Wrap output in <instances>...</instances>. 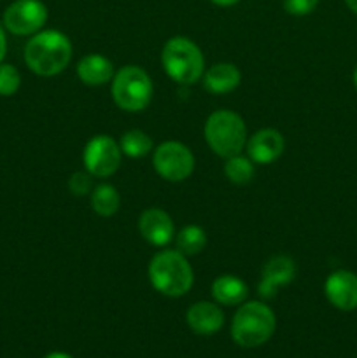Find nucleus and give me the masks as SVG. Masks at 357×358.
<instances>
[{"label": "nucleus", "instance_id": "7ed1b4c3", "mask_svg": "<svg viewBox=\"0 0 357 358\" xmlns=\"http://www.w3.org/2000/svg\"><path fill=\"white\" fill-rule=\"evenodd\" d=\"M276 329L275 313L266 304L252 301L237 311L231 324V338L244 348H255L268 341Z\"/></svg>", "mask_w": 357, "mask_h": 358}, {"label": "nucleus", "instance_id": "6e6552de", "mask_svg": "<svg viewBox=\"0 0 357 358\" xmlns=\"http://www.w3.org/2000/svg\"><path fill=\"white\" fill-rule=\"evenodd\" d=\"M48 21V9L41 0H16L4 13V27L14 35H31Z\"/></svg>", "mask_w": 357, "mask_h": 358}, {"label": "nucleus", "instance_id": "b1692460", "mask_svg": "<svg viewBox=\"0 0 357 358\" xmlns=\"http://www.w3.org/2000/svg\"><path fill=\"white\" fill-rule=\"evenodd\" d=\"M69 187H70V191H72L76 196L88 194V192H90V189H91L90 175L77 171V173H74L72 178L69 180Z\"/></svg>", "mask_w": 357, "mask_h": 358}, {"label": "nucleus", "instance_id": "aec40b11", "mask_svg": "<svg viewBox=\"0 0 357 358\" xmlns=\"http://www.w3.org/2000/svg\"><path fill=\"white\" fill-rule=\"evenodd\" d=\"M206 243L205 231L198 226H188L178 233L177 248L182 255H196Z\"/></svg>", "mask_w": 357, "mask_h": 358}, {"label": "nucleus", "instance_id": "393cba45", "mask_svg": "<svg viewBox=\"0 0 357 358\" xmlns=\"http://www.w3.org/2000/svg\"><path fill=\"white\" fill-rule=\"evenodd\" d=\"M6 51H7V38H6V31H4L2 23H0V63L4 62Z\"/></svg>", "mask_w": 357, "mask_h": 358}, {"label": "nucleus", "instance_id": "2eb2a0df", "mask_svg": "<svg viewBox=\"0 0 357 358\" xmlns=\"http://www.w3.org/2000/svg\"><path fill=\"white\" fill-rule=\"evenodd\" d=\"M77 76L88 86H102L114 76V66L105 56L88 55L77 65Z\"/></svg>", "mask_w": 357, "mask_h": 358}, {"label": "nucleus", "instance_id": "0eeeda50", "mask_svg": "<svg viewBox=\"0 0 357 358\" xmlns=\"http://www.w3.org/2000/svg\"><path fill=\"white\" fill-rule=\"evenodd\" d=\"M154 168L164 180L181 182L195 170V157L182 143L164 142L154 152Z\"/></svg>", "mask_w": 357, "mask_h": 358}, {"label": "nucleus", "instance_id": "f3484780", "mask_svg": "<svg viewBox=\"0 0 357 358\" xmlns=\"http://www.w3.org/2000/svg\"><path fill=\"white\" fill-rule=\"evenodd\" d=\"M247 285L240 278L233 275L219 276L212 283V296L214 299L224 306H234L247 299Z\"/></svg>", "mask_w": 357, "mask_h": 358}, {"label": "nucleus", "instance_id": "f03ea898", "mask_svg": "<svg viewBox=\"0 0 357 358\" xmlns=\"http://www.w3.org/2000/svg\"><path fill=\"white\" fill-rule=\"evenodd\" d=\"M149 280L158 292L178 297L192 285V269L178 250H163L150 261Z\"/></svg>", "mask_w": 357, "mask_h": 358}, {"label": "nucleus", "instance_id": "4be33fe9", "mask_svg": "<svg viewBox=\"0 0 357 358\" xmlns=\"http://www.w3.org/2000/svg\"><path fill=\"white\" fill-rule=\"evenodd\" d=\"M21 76L16 66L0 63V96H13L20 90Z\"/></svg>", "mask_w": 357, "mask_h": 358}, {"label": "nucleus", "instance_id": "20e7f679", "mask_svg": "<svg viewBox=\"0 0 357 358\" xmlns=\"http://www.w3.org/2000/svg\"><path fill=\"white\" fill-rule=\"evenodd\" d=\"M205 140L210 149L220 157H233L240 154L247 143L245 122L231 110H217L206 119Z\"/></svg>", "mask_w": 357, "mask_h": 358}, {"label": "nucleus", "instance_id": "a211bd4d", "mask_svg": "<svg viewBox=\"0 0 357 358\" xmlns=\"http://www.w3.org/2000/svg\"><path fill=\"white\" fill-rule=\"evenodd\" d=\"M119 203H121V198L118 191L108 184L98 185L91 194V208L102 217L114 215L119 210Z\"/></svg>", "mask_w": 357, "mask_h": 358}, {"label": "nucleus", "instance_id": "ddd939ff", "mask_svg": "<svg viewBox=\"0 0 357 358\" xmlns=\"http://www.w3.org/2000/svg\"><path fill=\"white\" fill-rule=\"evenodd\" d=\"M248 157L259 164H270L284 152V138L275 129H261L254 133L247 143Z\"/></svg>", "mask_w": 357, "mask_h": 358}, {"label": "nucleus", "instance_id": "39448f33", "mask_svg": "<svg viewBox=\"0 0 357 358\" xmlns=\"http://www.w3.org/2000/svg\"><path fill=\"white\" fill-rule=\"evenodd\" d=\"M161 63L168 76L178 84H192L203 76L202 51L186 37H174L164 44Z\"/></svg>", "mask_w": 357, "mask_h": 358}, {"label": "nucleus", "instance_id": "9b49d317", "mask_svg": "<svg viewBox=\"0 0 357 358\" xmlns=\"http://www.w3.org/2000/svg\"><path fill=\"white\" fill-rule=\"evenodd\" d=\"M326 297L335 308L352 311L357 308V275L350 271H336L326 280Z\"/></svg>", "mask_w": 357, "mask_h": 358}, {"label": "nucleus", "instance_id": "c85d7f7f", "mask_svg": "<svg viewBox=\"0 0 357 358\" xmlns=\"http://www.w3.org/2000/svg\"><path fill=\"white\" fill-rule=\"evenodd\" d=\"M354 84H356V87H357V69H356V72H354Z\"/></svg>", "mask_w": 357, "mask_h": 358}, {"label": "nucleus", "instance_id": "dca6fc26", "mask_svg": "<svg viewBox=\"0 0 357 358\" xmlns=\"http://www.w3.org/2000/svg\"><path fill=\"white\" fill-rule=\"evenodd\" d=\"M240 84V72L231 63H217L205 73V87L214 94H226Z\"/></svg>", "mask_w": 357, "mask_h": 358}, {"label": "nucleus", "instance_id": "5701e85b", "mask_svg": "<svg viewBox=\"0 0 357 358\" xmlns=\"http://www.w3.org/2000/svg\"><path fill=\"white\" fill-rule=\"evenodd\" d=\"M318 0H284V9L294 16L310 14L317 7Z\"/></svg>", "mask_w": 357, "mask_h": 358}, {"label": "nucleus", "instance_id": "a878e982", "mask_svg": "<svg viewBox=\"0 0 357 358\" xmlns=\"http://www.w3.org/2000/svg\"><path fill=\"white\" fill-rule=\"evenodd\" d=\"M212 2L220 7H230V6H234L237 2H240V0H212Z\"/></svg>", "mask_w": 357, "mask_h": 358}, {"label": "nucleus", "instance_id": "423d86ee", "mask_svg": "<svg viewBox=\"0 0 357 358\" xmlns=\"http://www.w3.org/2000/svg\"><path fill=\"white\" fill-rule=\"evenodd\" d=\"M112 96L122 110H144L153 96V83L146 70L128 65L115 73L112 80Z\"/></svg>", "mask_w": 357, "mask_h": 358}, {"label": "nucleus", "instance_id": "f257e3e1", "mask_svg": "<svg viewBox=\"0 0 357 358\" xmlns=\"http://www.w3.org/2000/svg\"><path fill=\"white\" fill-rule=\"evenodd\" d=\"M72 45L58 30L38 31L24 45V62L37 76H56L70 62Z\"/></svg>", "mask_w": 357, "mask_h": 358}, {"label": "nucleus", "instance_id": "9d476101", "mask_svg": "<svg viewBox=\"0 0 357 358\" xmlns=\"http://www.w3.org/2000/svg\"><path fill=\"white\" fill-rule=\"evenodd\" d=\"M296 276V264L293 259L286 255H276L270 259L266 266L262 268L261 283H259V296L265 299H272L280 287L290 283Z\"/></svg>", "mask_w": 357, "mask_h": 358}, {"label": "nucleus", "instance_id": "1a4fd4ad", "mask_svg": "<svg viewBox=\"0 0 357 358\" xmlns=\"http://www.w3.org/2000/svg\"><path fill=\"white\" fill-rule=\"evenodd\" d=\"M121 164V147L107 135H98L84 149V166L94 177H108Z\"/></svg>", "mask_w": 357, "mask_h": 358}, {"label": "nucleus", "instance_id": "6ab92c4d", "mask_svg": "<svg viewBox=\"0 0 357 358\" xmlns=\"http://www.w3.org/2000/svg\"><path fill=\"white\" fill-rule=\"evenodd\" d=\"M153 149V140L147 133L140 129H132L126 131L121 138V152L130 157H144Z\"/></svg>", "mask_w": 357, "mask_h": 358}, {"label": "nucleus", "instance_id": "bb28decb", "mask_svg": "<svg viewBox=\"0 0 357 358\" xmlns=\"http://www.w3.org/2000/svg\"><path fill=\"white\" fill-rule=\"evenodd\" d=\"M44 358H72V357L66 355V353H63V352H52V353H49V355H46Z\"/></svg>", "mask_w": 357, "mask_h": 358}, {"label": "nucleus", "instance_id": "412c9836", "mask_svg": "<svg viewBox=\"0 0 357 358\" xmlns=\"http://www.w3.org/2000/svg\"><path fill=\"white\" fill-rule=\"evenodd\" d=\"M224 171H226V177L230 178V182H233L237 185H244L248 184L252 180V177H254V164L247 157L233 156L227 157Z\"/></svg>", "mask_w": 357, "mask_h": 358}, {"label": "nucleus", "instance_id": "cd10ccee", "mask_svg": "<svg viewBox=\"0 0 357 358\" xmlns=\"http://www.w3.org/2000/svg\"><path fill=\"white\" fill-rule=\"evenodd\" d=\"M345 3L349 6V9L352 10V13L357 14V0H345Z\"/></svg>", "mask_w": 357, "mask_h": 358}, {"label": "nucleus", "instance_id": "f8f14e48", "mask_svg": "<svg viewBox=\"0 0 357 358\" xmlns=\"http://www.w3.org/2000/svg\"><path fill=\"white\" fill-rule=\"evenodd\" d=\"M139 229L149 243L164 247L174 238V222L170 215L160 208H149L140 215Z\"/></svg>", "mask_w": 357, "mask_h": 358}, {"label": "nucleus", "instance_id": "4468645a", "mask_svg": "<svg viewBox=\"0 0 357 358\" xmlns=\"http://www.w3.org/2000/svg\"><path fill=\"white\" fill-rule=\"evenodd\" d=\"M186 318H188L189 329L200 336L216 334L224 324V315L220 308L217 304L205 303V301L192 304L188 310Z\"/></svg>", "mask_w": 357, "mask_h": 358}]
</instances>
